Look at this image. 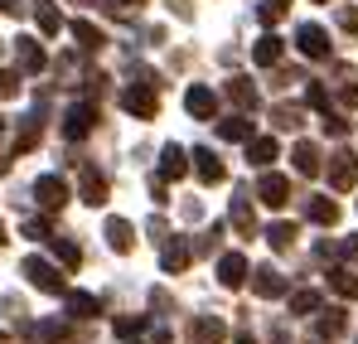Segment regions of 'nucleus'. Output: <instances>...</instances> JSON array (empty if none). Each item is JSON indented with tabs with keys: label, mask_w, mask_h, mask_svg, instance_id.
Listing matches in <instances>:
<instances>
[{
	"label": "nucleus",
	"mask_w": 358,
	"mask_h": 344,
	"mask_svg": "<svg viewBox=\"0 0 358 344\" xmlns=\"http://www.w3.org/2000/svg\"><path fill=\"white\" fill-rule=\"evenodd\" d=\"M20 277H24L34 291H44V296H63V291H68L63 272L54 267V262H44V257H24V262H20Z\"/></svg>",
	"instance_id": "1"
},
{
	"label": "nucleus",
	"mask_w": 358,
	"mask_h": 344,
	"mask_svg": "<svg viewBox=\"0 0 358 344\" xmlns=\"http://www.w3.org/2000/svg\"><path fill=\"white\" fill-rule=\"evenodd\" d=\"M121 107L131 116H155L160 112V92H155V83H131V88H121Z\"/></svg>",
	"instance_id": "2"
},
{
	"label": "nucleus",
	"mask_w": 358,
	"mask_h": 344,
	"mask_svg": "<svg viewBox=\"0 0 358 344\" xmlns=\"http://www.w3.org/2000/svg\"><path fill=\"white\" fill-rule=\"evenodd\" d=\"M247 287L257 291L262 301H276V296H291V282H286V277H281V272H276L271 262H266V267H257V272H247Z\"/></svg>",
	"instance_id": "3"
},
{
	"label": "nucleus",
	"mask_w": 358,
	"mask_h": 344,
	"mask_svg": "<svg viewBox=\"0 0 358 344\" xmlns=\"http://www.w3.org/2000/svg\"><path fill=\"white\" fill-rule=\"evenodd\" d=\"M189 262H194V238L170 233V238L160 242V267H165V272H184Z\"/></svg>",
	"instance_id": "4"
},
{
	"label": "nucleus",
	"mask_w": 358,
	"mask_h": 344,
	"mask_svg": "<svg viewBox=\"0 0 358 344\" xmlns=\"http://www.w3.org/2000/svg\"><path fill=\"white\" fill-rule=\"evenodd\" d=\"M223 340H228V325L218 315H194L184 330V344H223Z\"/></svg>",
	"instance_id": "5"
},
{
	"label": "nucleus",
	"mask_w": 358,
	"mask_h": 344,
	"mask_svg": "<svg viewBox=\"0 0 358 344\" xmlns=\"http://www.w3.org/2000/svg\"><path fill=\"white\" fill-rule=\"evenodd\" d=\"M257 199H262L266 209H286V204H291V179L276 174V170H266L262 179H257Z\"/></svg>",
	"instance_id": "6"
},
{
	"label": "nucleus",
	"mask_w": 358,
	"mask_h": 344,
	"mask_svg": "<svg viewBox=\"0 0 358 344\" xmlns=\"http://www.w3.org/2000/svg\"><path fill=\"white\" fill-rule=\"evenodd\" d=\"M34 199H39L49 214H59L63 204H68V179H63V174H39V179H34Z\"/></svg>",
	"instance_id": "7"
},
{
	"label": "nucleus",
	"mask_w": 358,
	"mask_h": 344,
	"mask_svg": "<svg viewBox=\"0 0 358 344\" xmlns=\"http://www.w3.org/2000/svg\"><path fill=\"white\" fill-rule=\"evenodd\" d=\"M15 63H20V73H44V68H49V54H44L39 39L20 34V39H15Z\"/></svg>",
	"instance_id": "8"
},
{
	"label": "nucleus",
	"mask_w": 358,
	"mask_h": 344,
	"mask_svg": "<svg viewBox=\"0 0 358 344\" xmlns=\"http://www.w3.org/2000/svg\"><path fill=\"white\" fill-rule=\"evenodd\" d=\"M92 121H97V107H92V102H73V107L63 112V136H68V141H83V136L92 131Z\"/></svg>",
	"instance_id": "9"
},
{
	"label": "nucleus",
	"mask_w": 358,
	"mask_h": 344,
	"mask_svg": "<svg viewBox=\"0 0 358 344\" xmlns=\"http://www.w3.org/2000/svg\"><path fill=\"white\" fill-rule=\"evenodd\" d=\"M247 272H252V267H247L242 252H223V257H218V287L242 291V287H247Z\"/></svg>",
	"instance_id": "10"
},
{
	"label": "nucleus",
	"mask_w": 358,
	"mask_h": 344,
	"mask_svg": "<svg viewBox=\"0 0 358 344\" xmlns=\"http://www.w3.org/2000/svg\"><path fill=\"white\" fill-rule=\"evenodd\" d=\"M329 184L334 189H354L358 184V156L354 151H334L329 156Z\"/></svg>",
	"instance_id": "11"
},
{
	"label": "nucleus",
	"mask_w": 358,
	"mask_h": 344,
	"mask_svg": "<svg viewBox=\"0 0 358 344\" xmlns=\"http://www.w3.org/2000/svg\"><path fill=\"white\" fill-rule=\"evenodd\" d=\"M184 107H189V116H199V121H213V116H218V92L203 88V83H194V88L184 92Z\"/></svg>",
	"instance_id": "12"
},
{
	"label": "nucleus",
	"mask_w": 358,
	"mask_h": 344,
	"mask_svg": "<svg viewBox=\"0 0 358 344\" xmlns=\"http://www.w3.org/2000/svg\"><path fill=\"white\" fill-rule=\"evenodd\" d=\"M296 49L305 58H315V63H320V58H329V34H324L320 25H300V29H296Z\"/></svg>",
	"instance_id": "13"
},
{
	"label": "nucleus",
	"mask_w": 358,
	"mask_h": 344,
	"mask_svg": "<svg viewBox=\"0 0 358 344\" xmlns=\"http://www.w3.org/2000/svg\"><path fill=\"white\" fill-rule=\"evenodd\" d=\"M78 199H83V204H92V209H102V204H107V179L92 170V165H83V170H78Z\"/></svg>",
	"instance_id": "14"
},
{
	"label": "nucleus",
	"mask_w": 358,
	"mask_h": 344,
	"mask_svg": "<svg viewBox=\"0 0 358 344\" xmlns=\"http://www.w3.org/2000/svg\"><path fill=\"white\" fill-rule=\"evenodd\" d=\"M271 160H281V141H276V136H252V141H247V165L266 170Z\"/></svg>",
	"instance_id": "15"
},
{
	"label": "nucleus",
	"mask_w": 358,
	"mask_h": 344,
	"mask_svg": "<svg viewBox=\"0 0 358 344\" xmlns=\"http://www.w3.org/2000/svg\"><path fill=\"white\" fill-rule=\"evenodd\" d=\"M63 305H68V320H92L102 315V301L92 291H63Z\"/></svg>",
	"instance_id": "16"
},
{
	"label": "nucleus",
	"mask_w": 358,
	"mask_h": 344,
	"mask_svg": "<svg viewBox=\"0 0 358 344\" xmlns=\"http://www.w3.org/2000/svg\"><path fill=\"white\" fill-rule=\"evenodd\" d=\"M184 174H189V156H184V146L170 141V146L160 151V179L170 184V179H184Z\"/></svg>",
	"instance_id": "17"
},
{
	"label": "nucleus",
	"mask_w": 358,
	"mask_h": 344,
	"mask_svg": "<svg viewBox=\"0 0 358 344\" xmlns=\"http://www.w3.org/2000/svg\"><path fill=\"white\" fill-rule=\"evenodd\" d=\"M189 160H194V174H199L203 184H223V174H228V170H223V160H218L213 151H203V146H199Z\"/></svg>",
	"instance_id": "18"
},
{
	"label": "nucleus",
	"mask_w": 358,
	"mask_h": 344,
	"mask_svg": "<svg viewBox=\"0 0 358 344\" xmlns=\"http://www.w3.org/2000/svg\"><path fill=\"white\" fill-rule=\"evenodd\" d=\"M107 247H112V252H121V257H126V252H131V247H136V228H131V223H126V219H107Z\"/></svg>",
	"instance_id": "19"
},
{
	"label": "nucleus",
	"mask_w": 358,
	"mask_h": 344,
	"mask_svg": "<svg viewBox=\"0 0 358 344\" xmlns=\"http://www.w3.org/2000/svg\"><path fill=\"white\" fill-rule=\"evenodd\" d=\"M68 29H73V39H78V49H87V54H97V49L107 44V34H102L97 25H87V20H73Z\"/></svg>",
	"instance_id": "20"
},
{
	"label": "nucleus",
	"mask_w": 358,
	"mask_h": 344,
	"mask_svg": "<svg viewBox=\"0 0 358 344\" xmlns=\"http://www.w3.org/2000/svg\"><path fill=\"white\" fill-rule=\"evenodd\" d=\"M291 160H296V170H300V174H320V165H324V160H320V146H315V141H296Z\"/></svg>",
	"instance_id": "21"
},
{
	"label": "nucleus",
	"mask_w": 358,
	"mask_h": 344,
	"mask_svg": "<svg viewBox=\"0 0 358 344\" xmlns=\"http://www.w3.org/2000/svg\"><path fill=\"white\" fill-rule=\"evenodd\" d=\"M305 219L320 223V228H329V223H339V204H334V199H310V204H305Z\"/></svg>",
	"instance_id": "22"
},
{
	"label": "nucleus",
	"mask_w": 358,
	"mask_h": 344,
	"mask_svg": "<svg viewBox=\"0 0 358 344\" xmlns=\"http://www.w3.org/2000/svg\"><path fill=\"white\" fill-rule=\"evenodd\" d=\"M218 136H223V141H242V146H247L257 131H252V121H247V116H223V121H218Z\"/></svg>",
	"instance_id": "23"
},
{
	"label": "nucleus",
	"mask_w": 358,
	"mask_h": 344,
	"mask_svg": "<svg viewBox=\"0 0 358 344\" xmlns=\"http://www.w3.org/2000/svg\"><path fill=\"white\" fill-rule=\"evenodd\" d=\"M34 20H39V34H59L63 29V15H59L54 0H39V5H34Z\"/></svg>",
	"instance_id": "24"
},
{
	"label": "nucleus",
	"mask_w": 358,
	"mask_h": 344,
	"mask_svg": "<svg viewBox=\"0 0 358 344\" xmlns=\"http://www.w3.org/2000/svg\"><path fill=\"white\" fill-rule=\"evenodd\" d=\"M276 58H281V39H276V34H262V39L252 44V63H262V68H271Z\"/></svg>",
	"instance_id": "25"
},
{
	"label": "nucleus",
	"mask_w": 358,
	"mask_h": 344,
	"mask_svg": "<svg viewBox=\"0 0 358 344\" xmlns=\"http://www.w3.org/2000/svg\"><path fill=\"white\" fill-rule=\"evenodd\" d=\"M228 219H233V228H238L242 238L257 233V223H252V204H247V199H233V204H228Z\"/></svg>",
	"instance_id": "26"
},
{
	"label": "nucleus",
	"mask_w": 358,
	"mask_h": 344,
	"mask_svg": "<svg viewBox=\"0 0 358 344\" xmlns=\"http://www.w3.org/2000/svg\"><path fill=\"white\" fill-rule=\"evenodd\" d=\"M228 97L238 102L242 112H247V107H257V88H252V78H228Z\"/></svg>",
	"instance_id": "27"
},
{
	"label": "nucleus",
	"mask_w": 358,
	"mask_h": 344,
	"mask_svg": "<svg viewBox=\"0 0 358 344\" xmlns=\"http://www.w3.org/2000/svg\"><path fill=\"white\" fill-rule=\"evenodd\" d=\"M320 320H315V335L320 340H334L339 330H344V310H315Z\"/></svg>",
	"instance_id": "28"
},
{
	"label": "nucleus",
	"mask_w": 358,
	"mask_h": 344,
	"mask_svg": "<svg viewBox=\"0 0 358 344\" xmlns=\"http://www.w3.org/2000/svg\"><path fill=\"white\" fill-rule=\"evenodd\" d=\"M329 291H339V296L358 301V277H354V272H344V267H334V272H329Z\"/></svg>",
	"instance_id": "29"
},
{
	"label": "nucleus",
	"mask_w": 358,
	"mask_h": 344,
	"mask_svg": "<svg viewBox=\"0 0 358 344\" xmlns=\"http://www.w3.org/2000/svg\"><path fill=\"white\" fill-rule=\"evenodd\" d=\"M49 247H54V257H59L63 267H78V262H83V247L68 242V238H49Z\"/></svg>",
	"instance_id": "30"
},
{
	"label": "nucleus",
	"mask_w": 358,
	"mask_h": 344,
	"mask_svg": "<svg viewBox=\"0 0 358 344\" xmlns=\"http://www.w3.org/2000/svg\"><path fill=\"white\" fill-rule=\"evenodd\" d=\"M320 310V291H291V315H315Z\"/></svg>",
	"instance_id": "31"
},
{
	"label": "nucleus",
	"mask_w": 358,
	"mask_h": 344,
	"mask_svg": "<svg viewBox=\"0 0 358 344\" xmlns=\"http://www.w3.org/2000/svg\"><path fill=\"white\" fill-rule=\"evenodd\" d=\"M266 242H271L276 252H286V247L296 242V223H271V228H266Z\"/></svg>",
	"instance_id": "32"
},
{
	"label": "nucleus",
	"mask_w": 358,
	"mask_h": 344,
	"mask_svg": "<svg viewBox=\"0 0 358 344\" xmlns=\"http://www.w3.org/2000/svg\"><path fill=\"white\" fill-rule=\"evenodd\" d=\"M271 121H276L281 131H300V121H305V112H300V107H271Z\"/></svg>",
	"instance_id": "33"
},
{
	"label": "nucleus",
	"mask_w": 358,
	"mask_h": 344,
	"mask_svg": "<svg viewBox=\"0 0 358 344\" xmlns=\"http://www.w3.org/2000/svg\"><path fill=\"white\" fill-rule=\"evenodd\" d=\"M286 10H291V0H262V25H276V20H286Z\"/></svg>",
	"instance_id": "34"
},
{
	"label": "nucleus",
	"mask_w": 358,
	"mask_h": 344,
	"mask_svg": "<svg viewBox=\"0 0 358 344\" xmlns=\"http://www.w3.org/2000/svg\"><path fill=\"white\" fill-rule=\"evenodd\" d=\"M20 97V68H0V102Z\"/></svg>",
	"instance_id": "35"
},
{
	"label": "nucleus",
	"mask_w": 358,
	"mask_h": 344,
	"mask_svg": "<svg viewBox=\"0 0 358 344\" xmlns=\"http://www.w3.org/2000/svg\"><path fill=\"white\" fill-rule=\"evenodd\" d=\"M339 102L344 107H358V73H344L339 78Z\"/></svg>",
	"instance_id": "36"
},
{
	"label": "nucleus",
	"mask_w": 358,
	"mask_h": 344,
	"mask_svg": "<svg viewBox=\"0 0 358 344\" xmlns=\"http://www.w3.org/2000/svg\"><path fill=\"white\" fill-rule=\"evenodd\" d=\"M24 238H34V242H49L54 233H49V223H44V219H29V223H24Z\"/></svg>",
	"instance_id": "37"
},
{
	"label": "nucleus",
	"mask_w": 358,
	"mask_h": 344,
	"mask_svg": "<svg viewBox=\"0 0 358 344\" xmlns=\"http://www.w3.org/2000/svg\"><path fill=\"white\" fill-rule=\"evenodd\" d=\"M305 102H310V107H320V112H329V97H324V88H305Z\"/></svg>",
	"instance_id": "38"
},
{
	"label": "nucleus",
	"mask_w": 358,
	"mask_h": 344,
	"mask_svg": "<svg viewBox=\"0 0 358 344\" xmlns=\"http://www.w3.org/2000/svg\"><path fill=\"white\" fill-rule=\"evenodd\" d=\"M150 238L165 242V238H170V223H165V219H150Z\"/></svg>",
	"instance_id": "39"
},
{
	"label": "nucleus",
	"mask_w": 358,
	"mask_h": 344,
	"mask_svg": "<svg viewBox=\"0 0 358 344\" xmlns=\"http://www.w3.org/2000/svg\"><path fill=\"white\" fill-rule=\"evenodd\" d=\"M141 5H150V0H112V10H141Z\"/></svg>",
	"instance_id": "40"
},
{
	"label": "nucleus",
	"mask_w": 358,
	"mask_h": 344,
	"mask_svg": "<svg viewBox=\"0 0 358 344\" xmlns=\"http://www.w3.org/2000/svg\"><path fill=\"white\" fill-rule=\"evenodd\" d=\"M344 257H349V262H358V238H349V242H344Z\"/></svg>",
	"instance_id": "41"
},
{
	"label": "nucleus",
	"mask_w": 358,
	"mask_h": 344,
	"mask_svg": "<svg viewBox=\"0 0 358 344\" xmlns=\"http://www.w3.org/2000/svg\"><path fill=\"white\" fill-rule=\"evenodd\" d=\"M0 10H10V15H15V10H24V5H20V0H0Z\"/></svg>",
	"instance_id": "42"
},
{
	"label": "nucleus",
	"mask_w": 358,
	"mask_h": 344,
	"mask_svg": "<svg viewBox=\"0 0 358 344\" xmlns=\"http://www.w3.org/2000/svg\"><path fill=\"white\" fill-rule=\"evenodd\" d=\"M0 242H10V233H5V223H0Z\"/></svg>",
	"instance_id": "43"
},
{
	"label": "nucleus",
	"mask_w": 358,
	"mask_h": 344,
	"mask_svg": "<svg viewBox=\"0 0 358 344\" xmlns=\"http://www.w3.org/2000/svg\"><path fill=\"white\" fill-rule=\"evenodd\" d=\"M238 344H257V340H247V335H242V340H238Z\"/></svg>",
	"instance_id": "44"
},
{
	"label": "nucleus",
	"mask_w": 358,
	"mask_h": 344,
	"mask_svg": "<svg viewBox=\"0 0 358 344\" xmlns=\"http://www.w3.org/2000/svg\"><path fill=\"white\" fill-rule=\"evenodd\" d=\"M315 5H329V0H315Z\"/></svg>",
	"instance_id": "45"
},
{
	"label": "nucleus",
	"mask_w": 358,
	"mask_h": 344,
	"mask_svg": "<svg viewBox=\"0 0 358 344\" xmlns=\"http://www.w3.org/2000/svg\"><path fill=\"white\" fill-rule=\"evenodd\" d=\"M0 136H5V121H0Z\"/></svg>",
	"instance_id": "46"
}]
</instances>
